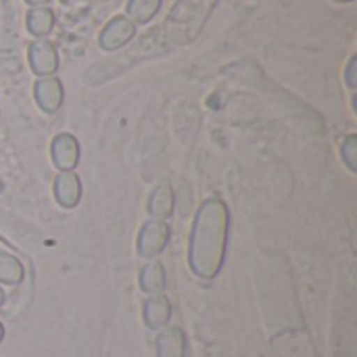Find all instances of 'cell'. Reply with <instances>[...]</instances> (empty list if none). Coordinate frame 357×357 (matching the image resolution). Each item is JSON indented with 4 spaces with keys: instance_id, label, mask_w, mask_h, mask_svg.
Returning <instances> with one entry per match:
<instances>
[{
    "instance_id": "6da1fadb",
    "label": "cell",
    "mask_w": 357,
    "mask_h": 357,
    "mask_svg": "<svg viewBox=\"0 0 357 357\" xmlns=\"http://www.w3.org/2000/svg\"><path fill=\"white\" fill-rule=\"evenodd\" d=\"M230 228V211L222 199L205 201L195 218L190 243H188V266L195 276L213 280L226 259Z\"/></svg>"
},
{
    "instance_id": "7a4b0ae2",
    "label": "cell",
    "mask_w": 357,
    "mask_h": 357,
    "mask_svg": "<svg viewBox=\"0 0 357 357\" xmlns=\"http://www.w3.org/2000/svg\"><path fill=\"white\" fill-rule=\"evenodd\" d=\"M218 0H180L165 23V36L172 44H190L199 38L203 31V25L207 23L213 6Z\"/></svg>"
},
{
    "instance_id": "3957f363",
    "label": "cell",
    "mask_w": 357,
    "mask_h": 357,
    "mask_svg": "<svg viewBox=\"0 0 357 357\" xmlns=\"http://www.w3.org/2000/svg\"><path fill=\"white\" fill-rule=\"evenodd\" d=\"M172 236V228L165 220H149L142 224L138 238H136V251L140 257L144 259H155L157 255H161L169 243Z\"/></svg>"
},
{
    "instance_id": "277c9868",
    "label": "cell",
    "mask_w": 357,
    "mask_h": 357,
    "mask_svg": "<svg viewBox=\"0 0 357 357\" xmlns=\"http://www.w3.org/2000/svg\"><path fill=\"white\" fill-rule=\"evenodd\" d=\"M27 63L33 75L50 77L59 71V50L48 38H36L27 46Z\"/></svg>"
},
{
    "instance_id": "5b68a950",
    "label": "cell",
    "mask_w": 357,
    "mask_h": 357,
    "mask_svg": "<svg viewBox=\"0 0 357 357\" xmlns=\"http://www.w3.org/2000/svg\"><path fill=\"white\" fill-rule=\"evenodd\" d=\"M138 25L132 23L126 15H115L107 21V25L98 33V46L105 52H115L123 46H128L136 38Z\"/></svg>"
},
{
    "instance_id": "8992f818",
    "label": "cell",
    "mask_w": 357,
    "mask_h": 357,
    "mask_svg": "<svg viewBox=\"0 0 357 357\" xmlns=\"http://www.w3.org/2000/svg\"><path fill=\"white\" fill-rule=\"evenodd\" d=\"M33 100L40 107V111L52 115L63 107L65 100V88L63 82L56 75L50 77H38V82L33 84Z\"/></svg>"
},
{
    "instance_id": "52a82bcc",
    "label": "cell",
    "mask_w": 357,
    "mask_h": 357,
    "mask_svg": "<svg viewBox=\"0 0 357 357\" xmlns=\"http://www.w3.org/2000/svg\"><path fill=\"white\" fill-rule=\"evenodd\" d=\"M50 159L59 172H73L79 163V142L73 134H56L50 142Z\"/></svg>"
},
{
    "instance_id": "ba28073f",
    "label": "cell",
    "mask_w": 357,
    "mask_h": 357,
    "mask_svg": "<svg viewBox=\"0 0 357 357\" xmlns=\"http://www.w3.org/2000/svg\"><path fill=\"white\" fill-rule=\"evenodd\" d=\"M54 199L61 207L65 209H73L77 207L79 199H82V182L77 178L75 172H61L54 178Z\"/></svg>"
},
{
    "instance_id": "9c48e42d",
    "label": "cell",
    "mask_w": 357,
    "mask_h": 357,
    "mask_svg": "<svg viewBox=\"0 0 357 357\" xmlns=\"http://www.w3.org/2000/svg\"><path fill=\"white\" fill-rule=\"evenodd\" d=\"M157 357H186V335L180 326H165L155 341Z\"/></svg>"
},
{
    "instance_id": "30bf717a",
    "label": "cell",
    "mask_w": 357,
    "mask_h": 357,
    "mask_svg": "<svg viewBox=\"0 0 357 357\" xmlns=\"http://www.w3.org/2000/svg\"><path fill=\"white\" fill-rule=\"evenodd\" d=\"M142 318H144V324L151 328V331H161L167 326L169 318H172V301L165 297V295H151L146 301H144V307H142Z\"/></svg>"
},
{
    "instance_id": "8fae6325",
    "label": "cell",
    "mask_w": 357,
    "mask_h": 357,
    "mask_svg": "<svg viewBox=\"0 0 357 357\" xmlns=\"http://www.w3.org/2000/svg\"><path fill=\"white\" fill-rule=\"evenodd\" d=\"M56 17L50 6H33L25 15V27L36 38H48L54 29Z\"/></svg>"
},
{
    "instance_id": "7c38bea8",
    "label": "cell",
    "mask_w": 357,
    "mask_h": 357,
    "mask_svg": "<svg viewBox=\"0 0 357 357\" xmlns=\"http://www.w3.org/2000/svg\"><path fill=\"white\" fill-rule=\"evenodd\" d=\"M174 207H176V197H174L172 184L163 182V184H159L157 188H153V192H151V197H149V203H146V209H149V213H151L155 220L172 218Z\"/></svg>"
},
{
    "instance_id": "4fadbf2b",
    "label": "cell",
    "mask_w": 357,
    "mask_h": 357,
    "mask_svg": "<svg viewBox=\"0 0 357 357\" xmlns=\"http://www.w3.org/2000/svg\"><path fill=\"white\" fill-rule=\"evenodd\" d=\"M161 6H163V0H128L126 17L136 25H146L157 17Z\"/></svg>"
},
{
    "instance_id": "5bb4252c",
    "label": "cell",
    "mask_w": 357,
    "mask_h": 357,
    "mask_svg": "<svg viewBox=\"0 0 357 357\" xmlns=\"http://www.w3.org/2000/svg\"><path fill=\"white\" fill-rule=\"evenodd\" d=\"M140 289L146 295H159L165 289V268L161 261H149L140 272Z\"/></svg>"
},
{
    "instance_id": "9a60e30c",
    "label": "cell",
    "mask_w": 357,
    "mask_h": 357,
    "mask_svg": "<svg viewBox=\"0 0 357 357\" xmlns=\"http://www.w3.org/2000/svg\"><path fill=\"white\" fill-rule=\"evenodd\" d=\"M25 278V270H23V264L6 253V251H0V284H8V287H17L21 284Z\"/></svg>"
},
{
    "instance_id": "2e32d148",
    "label": "cell",
    "mask_w": 357,
    "mask_h": 357,
    "mask_svg": "<svg viewBox=\"0 0 357 357\" xmlns=\"http://www.w3.org/2000/svg\"><path fill=\"white\" fill-rule=\"evenodd\" d=\"M341 159L345 161V165L349 167V172H357V136L349 134L343 142H341Z\"/></svg>"
},
{
    "instance_id": "e0dca14e",
    "label": "cell",
    "mask_w": 357,
    "mask_h": 357,
    "mask_svg": "<svg viewBox=\"0 0 357 357\" xmlns=\"http://www.w3.org/2000/svg\"><path fill=\"white\" fill-rule=\"evenodd\" d=\"M345 84H347L351 90H356L357 88V54H354V56L349 59V63H347V67H345Z\"/></svg>"
},
{
    "instance_id": "ac0fdd59",
    "label": "cell",
    "mask_w": 357,
    "mask_h": 357,
    "mask_svg": "<svg viewBox=\"0 0 357 357\" xmlns=\"http://www.w3.org/2000/svg\"><path fill=\"white\" fill-rule=\"evenodd\" d=\"M25 4H29V8H33V6H48L50 0H25Z\"/></svg>"
},
{
    "instance_id": "d6986e66",
    "label": "cell",
    "mask_w": 357,
    "mask_h": 357,
    "mask_svg": "<svg viewBox=\"0 0 357 357\" xmlns=\"http://www.w3.org/2000/svg\"><path fill=\"white\" fill-rule=\"evenodd\" d=\"M4 305V291H2V287H0V307Z\"/></svg>"
},
{
    "instance_id": "ffe728a7",
    "label": "cell",
    "mask_w": 357,
    "mask_h": 357,
    "mask_svg": "<svg viewBox=\"0 0 357 357\" xmlns=\"http://www.w3.org/2000/svg\"><path fill=\"white\" fill-rule=\"evenodd\" d=\"M2 339H4V326H2V322H0V343H2Z\"/></svg>"
},
{
    "instance_id": "44dd1931",
    "label": "cell",
    "mask_w": 357,
    "mask_h": 357,
    "mask_svg": "<svg viewBox=\"0 0 357 357\" xmlns=\"http://www.w3.org/2000/svg\"><path fill=\"white\" fill-rule=\"evenodd\" d=\"M333 2H339V4H349V2H354V0H333Z\"/></svg>"
},
{
    "instance_id": "7402d4cb",
    "label": "cell",
    "mask_w": 357,
    "mask_h": 357,
    "mask_svg": "<svg viewBox=\"0 0 357 357\" xmlns=\"http://www.w3.org/2000/svg\"><path fill=\"white\" fill-rule=\"evenodd\" d=\"M4 192V184H2V178H0V195Z\"/></svg>"
}]
</instances>
